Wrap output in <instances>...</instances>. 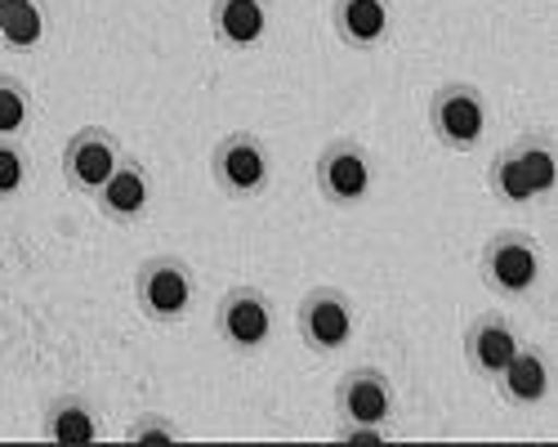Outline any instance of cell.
Here are the masks:
<instances>
[{
    "instance_id": "6",
    "label": "cell",
    "mask_w": 558,
    "mask_h": 447,
    "mask_svg": "<svg viewBox=\"0 0 558 447\" xmlns=\"http://www.w3.org/2000/svg\"><path fill=\"white\" fill-rule=\"evenodd\" d=\"M295 327L317 358H336L353 345V331H357L353 300L340 287H313L295 309Z\"/></svg>"
},
{
    "instance_id": "23",
    "label": "cell",
    "mask_w": 558,
    "mask_h": 447,
    "mask_svg": "<svg viewBox=\"0 0 558 447\" xmlns=\"http://www.w3.org/2000/svg\"><path fill=\"white\" fill-rule=\"evenodd\" d=\"M0 50H5V40H0Z\"/></svg>"
},
{
    "instance_id": "11",
    "label": "cell",
    "mask_w": 558,
    "mask_h": 447,
    "mask_svg": "<svg viewBox=\"0 0 558 447\" xmlns=\"http://www.w3.org/2000/svg\"><path fill=\"white\" fill-rule=\"evenodd\" d=\"M153 197H157V184H153V170L138 161V157H121V166L108 174V184L95 193V206L108 224H138L148 210H153Z\"/></svg>"
},
{
    "instance_id": "20",
    "label": "cell",
    "mask_w": 558,
    "mask_h": 447,
    "mask_svg": "<svg viewBox=\"0 0 558 447\" xmlns=\"http://www.w3.org/2000/svg\"><path fill=\"white\" fill-rule=\"evenodd\" d=\"M32 179V161L23 140H0V202H14Z\"/></svg>"
},
{
    "instance_id": "12",
    "label": "cell",
    "mask_w": 558,
    "mask_h": 447,
    "mask_svg": "<svg viewBox=\"0 0 558 447\" xmlns=\"http://www.w3.org/2000/svg\"><path fill=\"white\" fill-rule=\"evenodd\" d=\"M523 345V336H519V327L505 318V313H478V318L464 327V363H470V372L478 376V380H496L500 376V367L514 358V349Z\"/></svg>"
},
{
    "instance_id": "22",
    "label": "cell",
    "mask_w": 558,
    "mask_h": 447,
    "mask_svg": "<svg viewBox=\"0 0 558 447\" xmlns=\"http://www.w3.org/2000/svg\"><path fill=\"white\" fill-rule=\"evenodd\" d=\"M340 443H357V447H380L393 438V430H366V425H340L336 430Z\"/></svg>"
},
{
    "instance_id": "9",
    "label": "cell",
    "mask_w": 558,
    "mask_h": 447,
    "mask_svg": "<svg viewBox=\"0 0 558 447\" xmlns=\"http://www.w3.org/2000/svg\"><path fill=\"white\" fill-rule=\"evenodd\" d=\"M121 157H125V144L108 125H81L63 144V161L59 166H63V179H68L72 193L95 197L108 184V174L121 166Z\"/></svg>"
},
{
    "instance_id": "10",
    "label": "cell",
    "mask_w": 558,
    "mask_h": 447,
    "mask_svg": "<svg viewBox=\"0 0 558 447\" xmlns=\"http://www.w3.org/2000/svg\"><path fill=\"white\" fill-rule=\"evenodd\" d=\"M492 385H496L500 402H509V408H541V402L554 394V358H549V349L523 340Z\"/></svg>"
},
{
    "instance_id": "17",
    "label": "cell",
    "mask_w": 558,
    "mask_h": 447,
    "mask_svg": "<svg viewBox=\"0 0 558 447\" xmlns=\"http://www.w3.org/2000/svg\"><path fill=\"white\" fill-rule=\"evenodd\" d=\"M50 32L45 0H0V40L14 55H32Z\"/></svg>"
},
{
    "instance_id": "5",
    "label": "cell",
    "mask_w": 558,
    "mask_h": 447,
    "mask_svg": "<svg viewBox=\"0 0 558 447\" xmlns=\"http://www.w3.org/2000/svg\"><path fill=\"white\" fill-rule=\"evenodd\" d=\"M313 184L327 206L353 210L371 197V189H376V161H371V153L357 140L344 134V140L322 144L317 166H313Z\"/></svg>"
},
{
    "instance_id": "13",
    "label": "cell",
    "mask_w": 558,
    "mask_h": 447,
    "mask_svg": "<svg viewBox=\"0 0 558 447\" xmlns=\"http://www.w3.org/2000/svg\"><path fill=\"white\" fill-rule=\"evenodd\" d=\"M331 32L349 50H380L393 32V0H331Z\"/></svg>"
},
{
    "instance_id": "7",
    "label": "cell",
    "mask_w": 558,
    "mask_h": 447,
    "mask_svg": "<svg viewBox=\"0 0 558 447\" xmlns=\"http://www.w3.org/2000/svg\"><path fill=\"white\" fill-rule=\"evenodd\" d=\"M215 336L232 353H259L272 340V300L259 287H228L215 304Z\"/></svg>"
},
{
    "instance_id": "1",
    "label": "cell",
    "mask_w": 558,
    "mask_h": 447,
    "mask_svg": "<svg viewBox=\"0 0 558 447\" xmlns=\"http://www.w3.org/2000/svg\"><path fill=\"white\" fill-rule=\"evenodd\" d=\"M478 278L496 295L532 300L545 282V251L527 229H500L487 238V246L478 255Z\"/></svg>"
},
{
    "instance_id": "16",
    "label": "cell",
    "mask_w": 558,
    "mask_h": 447,
    "mask_svg": "<svg viewBox=\"0 0 558 447\" xmlns=\"http://www.w3.org/2000/svg\"><path fill=\"white\" fill-rule=\"evenodd\" d=\"M509 148H514L536 202H554V193H558V144H554V134L549 130H527Z\"/></svg>"
},
{
    "instance_id": "14",
    "label": "cell",
    "mask_w": 558,
    "mask_h": 447,
    "mask_svg": "<svg viewBox=\"0 0 558 447\" xmlns=\"http://www.w3.org/2000/svg\"><path fill=\"white\" fill-rule=\"evenodd\" d=\"M272 27V0H210V36L223 50H255Z\"/></svg>"
},
{
    "instance_id": "15",
    "label": "cell",
    "mask_w": 558,
    "mask_h": 447,
    "mask_svg": "<svg viewBox=\"0 0 558 447\" xmlns=\"http://www.w3.org/2000/svg\"><path fill=\"white\" fill-rule=\"evenodd\" d=\"M40 434H45V443H59V447H89V443H99L104 421L85 394H59L45 402Z\"/></svg>"
},
{
    "instance_id": "8",
    "label": "cell",
    "mask_w": 558,
    "mask_h": 447,
    "mask_svg": "<svg viewBox=\"0 0 558 447\" xmlns=\"http://www.w3.org/2000/svg\"><path fill=\"white\" fill-rule=\"evenodd\" d=\"M336 416L340 425L389 430L398 416V389L380 367H349L336 380Z\"/></svg>"
},
{
    "instance_id": "18",
    "label": "cell",
    "mask_w": 558,
    "mask_h": 447,
    "mask_svg": "<svg viewBox=\"0 0 558 447\" xmlns=\"http://www.w3.org/2000/svg\"><path fill=\"white\" fill-rule=\"evenodd\" d=\"M487 189H492V197L505 206V210H527V206H536V193H532V184H527V174H523V166H519V157H514V148H500L496 157H492V166H487Z\"/></svg>"
},
{
    "instance_id": "21",
    "label": "cell",
    "mask_w": 558,
    "mask_h": 447,
    "mask_svg": "<svg viewBox=\"0 0 558 447\" xmlns=\"http://www.w3.org/2000/svg\"><path fill=\"white\" fill-rule=\"evenodd\" d=\"M125 443H134V447H170V443H183V430L161 412H138L130 421V430H125Z\"/></svg>"
},
{
    "instance_id": "2",
    "label": "cell",
    "mask_w": 558,
    "mask_h": 447,
    "mask_svg": "<svg viewBox=\"0 0 558 447\" xmlns=\"http://www.w3.org/2000/svg\"><path fill=\"white\" fill-rule=\"evenodd\" d=\"M197 300V274L179 255H153L134 274V304L148 323H183Z\"/></svg>"
},
{
    "instance_id": "3",
    "label": "cell",
    "mask_w": 558,
    "mask_h": 447,
    "mask_svg": "<svg viewBox=\"0 0 558 447\" xmlns=\"http://www.w3.org/2000/svg\"><path fill=\"white\" fill-rule=\"evenodd\" d=\"M487 95L470 81H447L429 95V134L451 153H474L487 140Z\"/></svg>"
},
{
    "instance_id": "19",
    "label": "cell",
    "mask_w": 558,
    "mask_h": 447,
    "mask_svg": "<svg viewBox=\"0 0 558 447\" xmlns=\"http://www.w3.org/2000/svg\"><path fill=\"white\" fill-rule=\"evenodd\" d=\"M32 121H36L32 89H27L19 76L0 72V140H27Z\"/></svg>"
},
{
    "instance_id": "4",
    "label": "cell",
    "mask_w": 558,
    "mask_h": 447,
    "mask_svg": "<svg viewBox=\"0 0 558 447\" xmlns=\"http://www.w3.org/2000/svg\"><path fill=\"white\" fill-rule=\"evenodd\" d=\"M210 179L215 189L232 202H251L268 189L272 179V153L255 130H228L210 148Z\"/></svg>"
}]
</instances>
